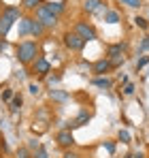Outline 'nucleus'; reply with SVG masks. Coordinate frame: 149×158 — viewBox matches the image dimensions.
I'll return each instance as SVG.
<instances>
[{"instance_id":"obj_1","label":"nucleus","mask_w":149,"mask_h":158,"mask_svg":"<svg viewBox=\"0 0 149 158\" xmlns=\"http://www.w3.org/2000/svg\"><path fill=\"white\" fill-rule=\"evenodd\" d=\"M17 19H22L19 6H4L2 9V15H0V39H4L9 34L13 22H17Z\"/></svg>"},{"instance_id":"obj_2","label":"nucleus","mask_w":149,"mask_h":158,"mask_svg":"<svg viewBox=\"0 0 149 158\" xmlns=\"http://www.w3.org/2000/svg\"><path fill=\"white\" fill-rule=\"evenodd\" d=\"M38 58V43L36 41H22L17 45V60L22 64H32Z\"/></svg>"},{"instance_id":"obj_3","label":"nucleus","mask_w":149,"mask_h":158,"mask_svg":"<svg viewBox=\"0 0 149 158\" xmlns=\"http://www.w3.org/2000/svg\"><path fill=\"white\" fill-rule=\"evenodd\" d=\"M36 22H41L45 28H53L58 24V15H53L49 9H47V4H43V6H38L36 9V17H34Z\"/></svg>"},{"instance_id":"obj_4","label":"nucleus","mask_w":149,"mask_h":158,"mask_svg":"<svg viewBox=\"0 0 149 158\" xmlns=\"http://www.w3.org/2000/svg\"><path fill=\"white\" fill-rule=\"evenodd\" d=\"M64 45H66L70 52H81V49L85 47V41L73 30V32H66V34H64Z\"/></svg>"},{"instance_id":"obj_5","label":"nucleus","mask_w":149,"mask_h":158,"mask_svg":"<svg viewBox=\"0 0 149 158\" xmlns=\"http://www.w3.org/2000/svg\"><path fill=\"white\" fill-rule=\"evenodd\" d=\"M74 32H77V34L85 41V43L96 39V30L90 26V24H85V22H77V24H74Z\"/></svg>"},{"instance_id":"obj_6","label":"nucleus","mask_w":149,"mask_h":158,"mask_svg":"<svg viewBox=\"0 0 149 158\" xmlns=\"http://www.w3.org/2000/svg\"><path fill=\"white\" fill-rule=\"evenodd\" d=\"M49 71H51V64H49V60L47 58H36L34 62H32V73L34 75H41V77H47L49 75Z\"/></svg>"},{"instance_id":"obj_7","label":"nucleus","mask_w":149,"mask_h":158,"mask_svg":"<svg viewBox=\"0 0 149 158\" xmlns=\"http://www.w3.org/2000/svg\"><path fill=\"white\" fill-rule=\"evenodd\" d=\"M55 141H58V145L60 148H64V150H70L74 143V137L73 132H70V128H64V131L58 132V137H55Z\"/></svg>"},{"instance_id":"obj_8","label":"nucleus","mask_w":149,"mask_h":158,"mask_svg":"<svg viewBox=\"0 0 149 158\" xmlns=\"http://www.w3.org/2000/svg\"><path fill=\"white\" fill-rule=\"evenodd\" d=\"M83 9L90 13V15H98V13H107V4L104 0H85Z\"/></svg>"},{"instance_id":"obj_9","label":"nucleus","mask_w":149,"mask_h":158,"mask_svg":"<svg viewBox=\"0 0 149 158\" xmlns=\"http://www.w3.org/2000/svg\"><path fill=\"white\" fill-rule=\"evenodd\" d=\"M111 69H113V66H111V60H109V58H100V60L94 62V66H92V71H94L98 77H102L104 73H109Z\"/></svg>"},{"instance_id":"obj_10","label":"nucleus","mask_w":149,"mask_h":158,"mask_svg":"<svg viewBox=\"0 0 149 158\" xmlns=\"http://www.w3.org/2000/svg\"><path fill=\"white\" fill-rule=\"evenodd\" d=\"M90 120H92V113H90L87 109H83V111H79V115H77L73 122H70V128H79V126L87 124Z\"/></svg>"},{"instance_id":"obj_11","label":"nucleus","mask_w":149,"mask_h":158,"mask_svg":"<svg viewBox=\"0 0 149 158\" xmlns=\"http://www.w3.org/2000/svg\"><path fill=\"white\" fill-rule=\"evenodd\" d=\"M32 17H22L19 19V36H26V34H30L32 32Z\"/></svg>"},{"instance_id":"obj_12","label":"nucleus","mask_w":149,"mask_h":158,"mask_svg":"<svg viewBox=\"0 0 149 158\" xmlns=\"http://www.w3.org/2000/svg\"><path fill=\"white\" fill-rule=\"evenodd\" d=\"M126 43H117V45H111L109 49H107V58H115V56H124L126 52Z\"/></svg>"},{"instance_id":"obj_13","label":"nucleus","mask_w":149,"mask_h":158,"mask_svg":"<svg viewBox=\"0 0 149 158\" xmlns=\"http://www.w3.org/2000/svg\"><path fill=\"white\" fill-rule=\"evenodd\" d=\"M45 30H47V28L43 26L41 22H36V19H34V22H32V32H30V34H34V36L38 39V36H43V34H45Z\"/></svg>"},{"instance_id":"obj_14","label":"nucleus","mask_w":149,"mask_h":158,"mask_svg":"<svg viewBox=\"0 0 149 158\" xmlns=\"http://www.w3.org/2000/svg\"><path fill=\"white\" fill-rule=\"evenodd\" d=\"M22 6L28 9V11H36L38 6H43V0H24V2H22Z\"/></svg>"},{"instance_id":"obj_15","label":"nucleus","mask_w":149,"mask_h":158,"mask_svg":"<svg viewBox=\"0 0 149 158\" xmlns=\"http://www.w3.org/2000/svg\"><path fill=\"white\" fill-rule=\"evenodd\" d=\"M49 98H51V101H60V103H62V101H66V98H68V94H66V92H62V90H51V92H49Z\"/></svg>"},{"instance_id":"obj_16","label":"nucleus","mask_w":149,"mask_h":158,"mask_svg":"<svg viewBox=\"0 0 149 158\" xmlns=\"http://www.w3.org/2000/svg\"><path fill=\"white\" fill-rule=\"evenodd\" d=\"M104 22L117 24V22H119V13H117V11H107V13H104Z\"/></svg>"},{"instance_id":"obj_17","label":"nucleus","mask_w":149,"mask_h":158,"mask_svg":"<svg viewBox=\"0 0 149 158\" xmlns=\"http://www.w3.org/2000/svg\"><path fill=\"white\" fill-rule=\"evenodd\" d=\"M94 85H98V88H111L113 81H111L109 77H96L94 79Z\"/></svg>"},{"instance_id":"obj_18","label":"nucleus","mask_w":149,"mask_h":158,"mask_svg":"<svg viewBox=\"0 0 149 158\" xmlns=\"http://www.w3.org/2000/svg\"><path fill=\"white\" fill-rule=\"evenodd\" d=\"M47 9H49L53 15H60V13L64 11V4H62V2H49V4H47Z\"/></svg>"},{"instance_id":"obj_19","label":"nucleus","mask_w":149,"mask_h":158,"mask_svg":"<svg viewBox=\"0 0 149 158\" xmlns=\"http://www.w3.org/2000/svg\"><path fill=\"white\" fill-rule=\"evenodd\" d=\"M22 103H24V98H22V94H15V96H13V101H11V111L15 113V111H17L19 107H22Z\"/></svg>"},{"instance_id":"obj_20","label":"nucleus","mask_w":149,"mask_h":158,"mask_svg":"<svg viewBox=\"0 0 149 158\" xmlns=\"http://www.w3.org/2000/svg\"><path fill=\"white\" fill-rule=\"evenodd\" d=\"M109 60H111V66H122V64L126 62L124 56H115V58H109Z\"/></svg>"},{"instance_id":"obj_21","label":"nucleus","mask_w":149,"mask_h":158,"mask_svg":"<svg viewBox=\"0 0 149 158\" xmlns=\"http://www.w3.org/2000/svg\"><path fill=\"white\" fill-rule=\"evenodd\" d=\"M122 4L126 6H130V9H136V6H141V0H119Z\"/></svg>"},{"instance_id":"obj_22","label":"nucleus","mask_w":149,"mask_h":158,"mask_svg":"<svg viewBox=\"0 0 149 158\" xmlns=\"http://www.w3.org/2000/svg\"><path fill=\"white\" fill-rule=\"evenodd\" d=\"M134 24H136L139 28H143V30H147V28H149V22H147V19H143V17H136Z\"/></svg>"},{"instance_id":"obj_23","label":"nucleus","mask_w":149,"mask_h":158,"mask_svg":"<svg viewBox=\"0 0 149 158\" xmlns=\"http://www.w3.org/2000/svg\"><path fill=\"white\" fill-rule=\"evenodd\" d=\"M34 158H49V154H47V150L41 145L38 150H36V154H34Z\"/></svg>"},{"instance_id":"obj_24","label":"nucleus","mask_w":149,"mask_h":158,"mask_svg":"<svg viewBox=\"0 0 149 158\" xmlns=\"http://www.w3.org/2000/svg\"><path fill=\"white\" fill-rule=\"evenodd\" d=\"M119 141H122V143H130V132L128 131H119Z\"/></svg>"},{"instance_id":"obj_25","label":"nucleus","mask_w":149,"mask_h":158,"mask_svg":"<svg viewBox=\"0 0 149 158\" xmlns=\"http://www.w3.org/2000/svg\"><path fill=\"white\" fill-rule=\"evenodd\" d=\"M13 96H15V94H13V90H9V88L2 92V101H13Z\"/></svg>"},{"instance_id":"obj_26","label":"nucleus","mask_w":149,"mask_h":158,"mask_svg":"<svg viewBox=\"0 0 149 158\" xmlns=\"http://www.w3.org/2000/svg\"><path fill=\"white\" fill-rule=\"evenodd\" d=\"M17 158H30L28 148H19V150H17Z\"/></svg>"},{"instance_id":"obj_27","label":"nucleus","mask_w":149,"mask_h":158,"mask_svg":"<svg viewBox=\"0 0 149 158\" xmlns=\"http://www.w3.org/2000/svg\"><path fill=\"white\" fill-rule=\"evenodd\" d=\"M141 52H149V34L141 41Z\"/></svg>"},{"instance_id":"obj_28","label":"nucleus","mask_w":149,"mask_h":158,"mask_svg":"<svg viewBox=\"0 0 149 158\" xmlns=\"http://www.w3.org/2000/svg\"><path fill=\"white\" fill-rule=\"evenodd\" d=\"M28 90H30L32 94H38V92H41V85H38V83H30V88H28Z\"/></svg>"},{"instance_id":"obj_29","label":"nucleus","mask_w":149,"mask_h":158,"mask_svg":"<svg viewBox=\"0 0 149 158\" xmlns=\"http://www.w3.org/2000/svg\"><path fill=\"white\" fill-rule=\"evenodd\" d=\"M147 62H149V56H147V58H141V60L136 62V71H139V69H143V66H145Z\"/></svg>"},{"instance_id":"obj_30","label":"nucleus","mask_w":149,"mask_h":158,"mask_svg":"<svg viewBox=\"0 0 149 158\" xmlns=\"http://www.w3.org/2000/svg\"><path fill=\"white\" fill-rule=\"evenodd\" d=\"M124 94H128V96H130V94H134V85H132V83H128V85H126Z\"/></svg>"},{"instance_id":"obj_31","label":"nucleus","mask_w":149,"mask_h":158,"mask_svg":"<svg viewBox=\"0 0 149 158\" xmlns=\"http://www.w3.org/2000/svg\"><path fill=\"white\" fill-rule=\"evenodd\" d=\"M41 145H38V141L36 139H30V150H38Z\"/></svg>"},{"instance_id":"obj_32","label":"nucleus","mask_w":149,"mask_h":158,"mask_svg":"<svg viewBox=\"0 0 149 158\" xmlns=\"http://www.w3.org/2000/svg\"><path fill=\"white\" fill-rule=\"evenodd\" d=\"M62 158H79V154H77V152H70V150H68V152H66V154H64Z\"/></svg>"},{"instance_id":"obj_33","label":"nucleus","mask_w":149,"mask_h":158,"mask_svg":"<svg viewBox=\"0 0 149 158\" xmlns=\"http://www.w3.org/2000/svg\"><path fill=\"white\" fill-rule=\"evenodd\" d=\"M0 150H2V152H9V145H6L4 139H0Z\"/></svg>"},{"instance_id":"obj_34","label":"nucleus","mask_w":149,"mask_h":158,"mask_svg":"<svg viewBox=\"0 0 149 158\" xmlns=\"http://www.w3.org/2000/svg\"><path fill=\"white\" fill-rule=\"evenodd\" d=\"M6 47H9V43H6V41H4V39H0V52H4V49H6Z\"/></svg>"},{"instance_id":"obj_35","label":"nucleus","mask_w":149,"mask_h":158,"mask_svg":"<svg viewBox=\"0 0 149 158\" xmlns=\"http://www.w3.org/2000/svg\"><path fill=\"white\" fill-rule=\"evenodd\" d=\"M107 150L113 154V152H115V143H111V141H109V143H107Z\"/></svg>"},{"instance_id":"obj_36","label":"nucleus","mask_w":149,"mask_h":158,"mask_svg":"<svg viewBox=\"0 0 149 158\" xmlns=\"http://www.w3.org/2000/svg\"><path fill=\"white\" fill-rule=\"evenodd\" d=\"M58 81H60V77H58V75H53V77H49V83H51V85H53V83H58Z\"/></svg>"},{"instance_id":"obj_37","label":"nucleus","mask_w":149,"mask_h":158,"mask_svg":"<svg viewBox=\"0 0 149 158\" xmlns=\"http://www.w3.org/2000/svg\"><path fill=\"white\" fill-rule=\"evenodd\" d=\"M134 158H145V156H143V154H136V156H134Z\"/></svg>"}]
</instances>
